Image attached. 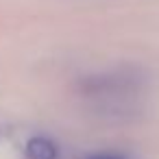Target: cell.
Masks as SVG:
<instances>
[{"label": "cell", "instance_id": "1", "mask_svg": "<svg viewBox=\"0 0 159 159\" xmlns=\"http://www.w3.org/2000/svg\"><path fill=\"white\" fill-rule=\"evenodd\" d=\"M26 157L29 159H57V146L48 137H31L26 144Z\"/></svg>", "mask_w": 159, "mask_h": 159}, {"label": "cell", "instance_id": "2", "mask_svg": "<svg viewBox=\"0 0 159 159\" xmlns=\"http://www.w3.org/2000/svg\"><path fill=\"white\" fill-rule=\"evenodd\" d=\"M89 159H124V157L113 155V152H100V155H94V157H89Z\"/></svg>", "mask_w": 159, "mask_h": 159}]
</instances>
